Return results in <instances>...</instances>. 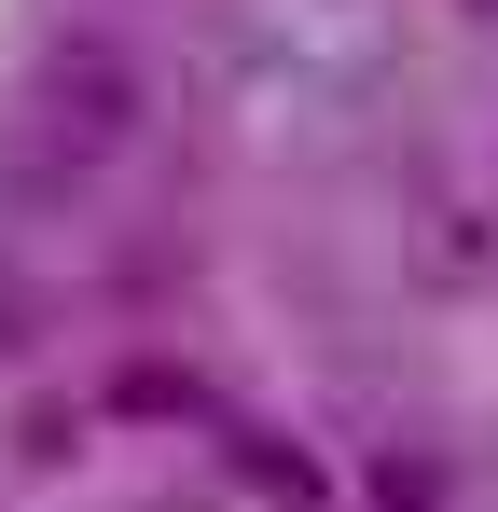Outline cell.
Returning a JSON list of instances; mask_svg holds the SVG:
<instances>
[{
    "mask_svg": "<svg viewBox=\"0 0 498 512\" xmlns=\"http://www.w3.org/2000/svg\"><path fill=\"white\" fill-rule=\"evenodd\" d=\"M139 125H153V56L125 28H42V56L14 70V111H0V167L28 208H70Z\"/></svg>",
    "mask_w": 498,
    "mask_h": 512,
    "instance_id": "1",
    "label": "cell"
},
{
    "mask_svg": "<svg viewBox=\"0 0 498 512\" xmlns=\"http://www.w3.org/2000/svg\"><path fill=\"white\" fill-rule=\"evenodd\" d=\"M374 512H457V485L429 457H374Z\"/></svg>",
    "mask_w": 498,
    "mask_h": 512,
    "instance_id": "2",
    "label": "cell"
},
{
    "mask_svg": "<svg viewBox=\"0 0 498 512\" xmlns=\"http://www.w3.org/2000/svg\"><path fill=\"white\" fill-rule=\"evenodd\" d=\"M14 346H42V291H28V263L0 250V360H14Z\"/></svg>",
    "mask_w": 498,
    "mask_h": 512,
    "instance_id": "3",
    "label": "cell"
}]
</instances>
